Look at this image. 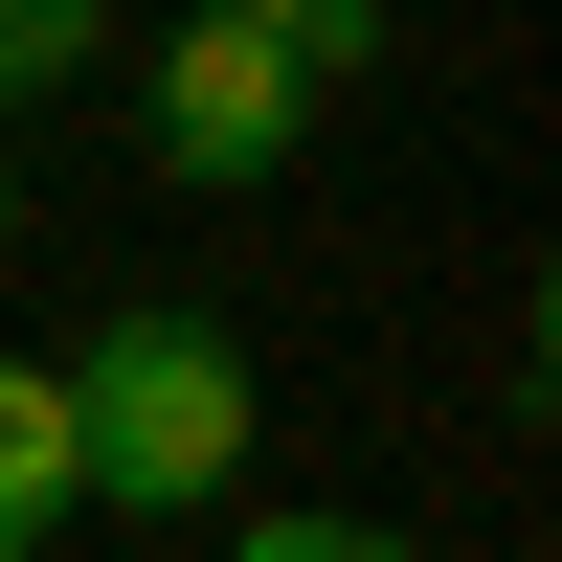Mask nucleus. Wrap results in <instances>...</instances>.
<instances>
[{"label":"nucleus","instance_id":"obj_3","mask_svg":"<svg viewBox=\"0 0 562 562\" xmlns=\"http://www.w3.org/2000/svg\"><path fill=\"white\" fill-rule=\"evenodd\" d=\"M68 383H45V360H0V562H45V540H68Z\"/></svg>","mask_w":562,"mask_h":562},{"label":"nucleus","instance_id":"obj_6","mask_svg":"<svg viewBox=\"0 0 562 562\" xmlns=\"http://www.w3.org/2000/svg\"><path fill=\"white\" fill-rule=\"evenodd\" d=\"M225 562H428V540H405V518H315V495H270Z\"/></svg>","mask_w":562,"mask_h":562},{"label":"nucleus","instance_id":"obj_4","mask_svg":"<svg viewBox=\"0 0 562 562\" xmlns=\"http://www.w3.org/2000/svg\"><path fill=\"white\" fill-rule=\"evenodd\" d=\"M180 23H270L315 90H338V68H383V0H180Z\"/></svg>","mask_w":562,"mask_h":562},{"label":"nucleus","instance_id":"obj_2","mask_svg":"<svg viewBox=\"0 0 562 562\" xmlns=\"http://www.w3.org/2000/svg\"><path fill=\"white\" fill-rule=\"evenodd\" d=\"M135 135H158V180H203V203H225V180H270V158L315 135V68H293L270 23H180V45H158V113H135Z\"/></svg>","mask_w":562,"mask_h":562},{"label":"nucleus","instance_id":"obj_5","mask_svg":"<svg viewBox=\"0 0 562 562\" xmlns=\"http://www.w3.org/2000/svg\"><path fill=\"white\" fill-rule=\"evenodd\" d=\"M90 45H113V0H0V113H45Z\"/></svg>","mask_w":562,"mask_h":562},{"label":"nucleus","instance_id":"obj_1","mask_svg":"<svg viewBox=\"0 0 562 562\" xmlns=\"http://www.w3.org/2000/svg\"><path fill=\"white\" fill-rule=\"evenodd\" d=\"M45 383H68V473L113 495V518H225V495H248L270 405H248V338H225L203 293H113Z\"/></svg>","mask_w":562,"mask_h":562},{"label":"nucleus","instance_id":"obj_7","mask_svg":"<svg viewBox=\"0 0 562 562\" xmlns=\"http://www.w3.org/2000/svg\"><path fill=\"white\" fill-rule=\"evenodd\" d=\"M0 248H23V158H0Z\"/></svg>","mask_w":562,"mask_h":562}]
</instances>
